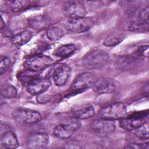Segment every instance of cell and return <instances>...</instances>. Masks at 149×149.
<instances>
[{
	"label": "cell",
	"mask_w": 149,
	"mask_h": 149,
	"mask_svg": "<svg viewBox=\"0 0 149 149\" xmlns=\"http://www.w3.org/2000/svg\"><path fill=\"white\" fill-rule=\"evenodd\" d=\"M123 40L122 37L116 36H110L107 37L104 41V44L107 47H114L119 43H120Z\"/></svg>",
	"instance_id": "484cf974"
},
{
	"label": "cell",
	"mask_w": 149,
	"mask_h": 149,
	"mask_svg": "<svg viewBox=\"0 0 149 149\" xmlns=\"http://www.w3.org/2000/svg\"><path fill=\"white\" fill-rule=\"evenodd\" d=\"M32 37L33 33L29 30H25L13 36L11 42L14 45L19 47L27 43Z\"/></svg>",
	"instance_id": "ac0fdd59"
},
{
	"label": "cell",
	"mask_w": 149,
	"mask_h": 149,
	"mask_svg": "<svg viewBox=\"0 0 149 149\" xmlns=\"http://www.w3.org/2000/svg\"><path fill=\"white\" fill-rule=\"evenodd\" d=\"M96 79L95 75L90 72L82 73L74 80L71 86V89L73 90H81L92 87Z\"/></svg>",
	"instance_id": "7c38bea8"
},
{
	"label": "cell",
	"mask_w": 149,
	"mask_h": 149,
	"mask_svg": "<svg viewBox=\"0 0 149 149\" xmlns=\"http://www.w3.org/2000/svg\"><path fill=\"white\" fill-rule=\"evenodd\" d=\"M93 90L99 94L114 92L116 88V81L112 78L101 77L97 79L92 86Z\"/></svg>",
	"instance_id": "ba28073f"
},
{
	"label": "cell",
	"mask_w": 149,
	"mask_h": 149,
	"mask_svg": "<svg viewBox=\"0 0 149 149\" xmlns=\"http://www.w3.org/2000/svg\"><path fill=\"white\" fill-rule=\"evenodd\" d=\"M146 123V119L141 116L123 118L120 121V127L126 130H133Z\"/></svg>",
	"instance_id": "9a60e30c"
},
{
	"label": "cell",
	"mask_w": 149,
	"mask_h": 149,
	"mask_svg": "<svg viewBox=\"0 0 149 149\" xmlns=\"http://www.w3.org/2000/svg\"><path fill=\"white\" fill-rule=\"evenodd\" d=\"M73 116L81 119L91 118L95 115V111L94 107L88 103H83L76 105L72 109Z\"/></svg>",
	"instance_id": "5bb4252c"
},
{
	"label": "cell",
	"mask_w": 149,
	"mask_h": 149,
	"mask_svg": "<svg viewBox=\"0 0 149 149\" xmlns=\"http://www.w3.org/2000/svg\"><path fill=\"white\" fill-rule=\"evenodd\" d=\"M148 22L136 20L130 24L129 27V30L136 32H146L148 31Z\"/></svg>",
	"instance_id": "44dd1931"
},
{
	"label": "cell",
	"mask_w": 149,
	"mask_h": 149,
	"mask_svg": "<svg viewBox=\"0 0 149 149\" xmlns=\"http://www.w3.org/2000/svg\"><path fill=\"white\" fill-rule=\"evenodd\" d=\"M10 9L13 12H17L23 9L29 3L26 1H6Z\"/></svg>",
	"instance_id": "d4e9b609"
},
{
	"label": "cell",
	"mask_w": 149,
	"mask_h": 149,
	"mask_svg": "<svg viewBox=\"0 0 149 149\" xmlns=\"http://www.w3.org/2000/svg\"><path fill=\"white\" fill-rule=\"evenodd\" d=\"M51 84V81L47 78L35 77L27 84V91L33 95H40L47 91Z\"/></svg>",
	"instance_id": "30bf717a"
},
{
	"label": "cell",
	"mask_w": 149,
	"mask_h": 149,
	"mask_svg": "<svg viewBox=\"0 0 149 149\" xmlns=\"http://www.w3.org/2000/svg\"><path fill=\"white\" fill-rule=\"evenodd\" d=\"M133 131V134L140 139L147 140L148 138V126L146 122Z\"/></svg>",
	"instance_id": "cb8c5ba5"
},
{
	"label": "cell",
	"mask_w": 149,
	"mask_h": 149,
	"mask_svg": "<svg viewBox=\"0 0 149 149\" xmlns=\"http://www.w3.org/2000/svg\"><path fill=\"white\" fill-rule=\"evenodd\" d=\"M16 88L11 84H6L2 87L1 93L2 96L7 98H15L17 95Z\"/></svg>",
	"instance_id": "603a6c76"
},
{
	"label": "cell",
	"mask_w": 149,
	"mask_h": 149,
	"mask_svg": "<svg viewBox=\"0 0 149 149\" xmlns=\"http://www.w3.org/2000/svg\"><path fill=\"white\" fill-rule=\"evenodd\" d=\"M109 59V55L105 51L95 50L84 55L81 59V63L87 69H97L104 66Z\"/></svg>",
	"instance_id": "6da1fadb"
},
{
	"label": "cell",
	"mask_w": 149,
	"mask_h": 149,
	"mask_svg": "<svg viewBox=\"0 0 149 149\" xmlns=\"http://www.w3.org/2000/svg\"><path fill=\"white\" fill-rule=\"evenodd\" d=\"M28 23L33 29L44 30L49 27L51 23V20L47 15H39L30 17L28 19Z\"/></svg>",
	"instance_id": "2e32d148"
},
{
	"label": "cell",
	"mask_w": 149,
	"mask_h": 149,
	"mask_svg": "<svg viewBox=\"0 0 149 149\" xmlns=\"http://www.w3.org/2000/svg\"><path fill=\"white\" fill-rule=\"evenodd\" d=\"M12 116L20 125L34 123L41 119V115L38 112L27 108H16L12 111Z\"/></svg>",
	"instance_id": "277c9868"
},
{
	"label": "cell",
	"mask_w": 149,
	"mask_h": 149,
	"mask_svg": "<svg viewBox=\"0 0 149 149\" xmlns=\"http://www.w3.org/2000/svg\"><path fill=\"white\" fill-rule=\"evenodd\" d=\"M64 35L63 30L58 26H52L49 28L47 31V36L51 41H57L61 39Z\"/></svg>",
	"instance_id": "7402d4cb"
},
{
	"label": "cell",
	"mask_w": 149,
	"mask_h": 149,
	"mask_svg": "<svg viewBox=\"0 0 149 149\" xmlns=\"http://www.w3.org/2000/svg\"><path fill=\"white\" fill-rule=\"evenodd\" d=\"M49 136L43 132H36L30 134L26 140V147L31 149L46 147L49 143Z\"/></svg>",
	"instance_id": "8fae6325"
},
{
	"label": "cell",
	"mask_w": 149,
	"mask_h": 149,
	"mask_svg": "<svg viewBox=\"0 0 149 149\" xmlns=\"http://www.w3.org/2000/svg\"><path fill=\"white\" fill-rule=\"evenodd\" d=\"M5 27V22H3L2 17L1 19V29L2 30Z\"/></svg>",
	"instance_id": "d6a6232c"
},
{
	"label": "cell",
	"mask_w": 149,
	"mask_h": 149,
	"mask_svg": "<svg viewBox=\"0 0 149 149\" xmlns=\"http://www.w3.org/2000/svg\"><path fill=\"white\" fill-rule=\"evenodd\" d=\"M71 73L69 66L65 64L58 65L52 73V79L55 84L58 86H62L66 84Z\"/></svg>",
	"instance_id": "4fadbf2b"
},
{
	"label": "cell",
	"mask_w": 149,
	"mask_h": 149,
	"mask_svg": "<svg viewBox=\"0 0 149 149\" xmlns=\"http://www.w3.org/2000/svg\"><path fill=\"white\" fill-rule=\"evenodd\" d=\"M1 143L3 147L9 149L16 148L19 145L15 133L12 130L6 131L1 135Z\"/></svg>",
	"instance_id": "e0dca14e"
},
{
	"label": "cell",
	"mask_w": 149,
	"mask_h": 149,
	"mask_svg": "<svg viewBox=\"0 0 149 149\" xmlns=\"http://www.w3.org/2000/svg\"><path fill=\"white\" fill-rule=\"evenodd\" d=\"M76 49V46L73 44L62 45L55 49L54 54L60 58H66L72 55Z\"/></svg>",
	"instance_id": "d6986e66"
},
{
	"label": "cell",
	"mask_w": 149,
	"mask_h": 149,
	"mask_svg": "<svg viewBox=\"0 0 149 149\" xmlns=\"http://www.w3.org/2000/svg\"><path fill=\"white\" fill-rule=\"evenodd\" d=\"M137 54L140 57L141 56H148V46H142L140 48H139L137 50Z\"/></svg>",
	"instance_id": "f1b7e54d"
},
{
	"label": "cell",
	"mask_w": 149,
	"mask_h": 149,
	"mask_svg": "<svg viewBox=\"0 0 149 149\" xmlns=\"http://www.w3.org/2000/svg\"><path fill=\"white\" fill-rule=\"evenodd\" d=\"M53 62L54 60L49 56L44 54H34L26 58L24 65L29 70L36 72L48 67Z\"/></svg>",
	"instance_id": "7a4b0ae2"
},
{
	"label": "cell",
	"mask_w": 149,
	"mask_h": 149,
	"mask_svg": "<svg viewBox=\"0 0 149 149\" xmlns=\"http://www.w3.org/2000/svg\"><path fill=\"white\" fill-rule=\"evenodd\" d=\"M94 23V22L91 17H83L69 19L65 24V27L71 32L80 33L90 30Z\"/></svg>",
	"instance_id": "8992f818"
},
{
	"label": "cell",
	"mask_w": 149,
	"mask_h": 149,
	"mask_svg": "<svg viewBox=\"0 0 149 149\" xmlns=\"http://www.w3.org/2000/svg\"><path fill=\"white\" fill-rule=\"evenodd\" d=\"M148 14H149V7L147 6L146 8L143 9L138 15L137 20L148 22Z\"/></svg>",
	"instance_id": "83f0119b"
},
{
	"label": "cell",
	"mask_w": 149,
	"mask_h": 149,
	"mask_svg": "<svg viewBox=\"0 0 149 149\" xmlns=\"http://www.w3.org/2000/svg\"><path fill=\"white\" fill-rule=\"evenodd\" d=\"M11 65V61L8 56H4L1 58L0 63V73L3 74L9 68Z\"/></svg>",
	"instance_id": "4316f807"
},
{
	"label": "cell",
	"mask_w": 149,
	"mask_h": 149,
	"mask_svg": "<svg viewBox=\"0 0 149 149\" xmlns=\"http://www.w3.org/2000/svg\"><path fill=\"white\" fill-rule=\"evenodd\" d=\"M65 148H81V144L80 143L76 140H72L68 141L65 145Z\"/></svg>",
	"instance_id": "f546056e"
},
{
	"label": "cell",
	"mask_w": 149,
	"mask_h": 149,
	"mask_svg": "<svg viewBox=\"0 0 149 149\" xmlns=\"http://www.w3.org/2000/svg\"><path fill=\"white\" fill-rule=\"evenodd\" d=\"M63 12L65 16L70 19L86 17L87 14L84 5L78 1H69L66 2L63 6Z\"/></svg>",
	"instance_id": "52a82bcc"
},
{
	"label": "cell",
	"mask_w": 149,
	"mask_h": 149,
	"mask_svg": "<svg viewBox=\"0 0 149 149\" xmlns=\"http://www.w3.org/2000/svg\"><path fill=\"white\" fill-rule=\"evenodd\" d=\"M125 148H148V143L146 144H131L127 146H126Z\"/></svg>",
	"instance_id": "4dcf8cb0"
},
{
	"label": "cell",
	"mask_w": 149,
	"mask_h": 149,
	"mask_svg": "<svg viewBox=\"0 0 149 149\" xmlns=\"http://www.w3.org/2000/svg\"><path fill=\"white\" fill-rule=\"evenodd\" d=\"M49 99H50V97L48 95H42L40 94L39 96L38 97V98H37V100L40 103H45V102H48L49 100Z\"/></svg>",
	"instance_id": "1f68e13d"
},
{
	"label": "cell",
	"mask_w": 149,
	"mask_h": 149,
	"mask_svg": "<svg viewBox=\"0 0 149 149\" xmlns=\"http://www.w3.org/2000/svg\"><path fill=\"white\" fill-rule=\"evenodd\" d=\"M90 127L97 134L105 136L115 130V123L113 120L102 118V119L93 122L90 125Z\"/></svg>",
	"instance_id": "9c48e42d"
},
{
	"label": "cell",
	"mask_w": 149,
	"mask_h": 149,
	"mask_svg": "<svg viewBox=\"0 0 149 149\" xmlns=\"http://www.w3.org/2000/svg\"><path fill=\"white\" fill-rule=\"evenodd\" d=\"M80 126L79 119L75 117L70 118L55 126L54 129V134L59 139H68L80 127Z\"/></svg>",
	"instance_id": "3957f363"
},
{
	"label": "cell",
	"mask_w": 149,
	"mask_h": 149,
	"mask_svg": "<svg viewBox=\"0 0 149 149\" xmlns=\"http://www.w3.org/2000/svg\"><path fill=\"white\" fill-rule=\"evenodd\" d=\"M139 60L134 57L124 56L118 60V66L124 69H129L137 65Z\"/></svg>",
	"instance_id": "ffe728a7"
},
{
	"label": "cell",
	"mask_w": 149,
	"mask_h": 149,
	"mask_svg": "<svg viewBox=\"0 0 149 149\" xmlns=\"http://www.w3.org/2000/svg\"><path fill=\"white\" fill-rule=\"evenodd\" d=\"M126 108L122 102H115L108 105L100 112V116L102 118L114 120L121 119L125 117L126 115Z\"/></svg>",
	"instance_id": "5b68a950"
}]
</instances>
